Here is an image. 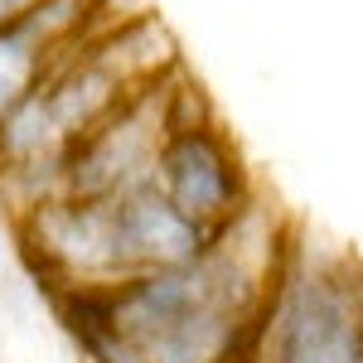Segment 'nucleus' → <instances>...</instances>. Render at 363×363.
Listing matches in <instances>:
<instances>
[{
  "label": "nucleus",
  "mask_w": 363,
  "mask_h": 363,
  "mask_svg": "<svg viewBox=\"0 0 363 363\" xmlns=\"http://www.w3.org/2000/svg\"><path fill=\"white\" fill-rule=\"evenodd\" d=\"M107 213H112V242H116V272L121 281L145 277V272H165V267H184L208 252L213 233L194 223L174 199L145 179L136 189L107 194Z\"/></svg>",
  "instance_id": "5"
},
{
  "label": "nucleus",
  "mask_w": 363,
  "mask_h": 363,
  "mask_svg": "<svg viewBox=\"0 0 363 363\" xmlns=\"http://www.w3.org/2000/svg\"><path fill=\"white\" fill-rule=\"evenodd\" d=\"M169 116H174V92H165V83L140 87L126 107H116L97 131H87L68 150L58 194L107 199L155 179V160H160V145H165Z\"/></svg>",
  "instance_id": "4"
},
{
  "label": "nucleus",
  "mask_w": 363,
  "mask_h": 363,
  "mask_svg": "<svg viewBox=\"0 0 363 363\" xmlns=\"http://www.w3.org/2000/svg\"><path fill=\"white\" fill-rule=\"evenodd\" d=\"M179 102L184 97L174 92V116H169L160 160H155V184L194 223H203L208 233H223L233 218H242L252 208L247 174H242L233 140L203 112H184Z\"/></svg>",
  "instance_id": "3"
},
{
  "label": "nucleus",
  "mask_w": 363,
  "mask_h": 363,
  "mask_svg": "<svg viewBox=\"0 0 363 363\" xmlns=\"http://www.w3.org/2000/svg\"><path fill=\"white\" fill-rule=\"evenodd\" d=\"M87 0H39L29 15L0 25V121L63 63V44L83 25Z\"/></svg>",
  "instance_id": "6"
},
{
  "label": "nucleus",
  "mask_w": 363,
  "mask_h": 363,
  "mask_svg": "<svg viewBox=\"0 0 363 363\" xmlns=\"http://www.w3.org/2000/svg\"><path fill=\"white\" fill-rule=\"evenodd\" d=\"M0 257H5V242H0Z\"/></svg>",
  "instance_id": "8"
},
{
  "label": "nucleus",
  "mask_w": 363,
  "mask_h": 363,
  "mask_svg": "<svg viewBox=\"0 0 363 363\" xmlns=\"http://www.w3.org/2000/svg\"><path fill=\"white\" fill-rule=\"evenodd\" d=\"M286 262L267 213L247 208L194 262L68 291L63 306L97 363H242Z\"/></svg>",
  "instance_id": "1"
},
{
  "label": "nucleus",
  "mask_w": 363,
  "mask_h": 363,
  "mask_svg": "<svg viewBox=\"0 0 363 363\" xmlns=\"http://www.w3.org/2000/svg\"><path fill=\"white\" fill-rule=\"evenodd\" d=\"M39 0H0V25H10V20H20V15H29Z\"/></svg>",
  "instance_id": "7"
},
{
  "label": "nucleus",
  "mask_w": 363,
  "mask_h": 363,
  "mask_svg": "<svg viewBox=\"0 0 363 363\" xmlns=\"http://www.w3.org/2000/svg\"><path fill=\"white\" fill-rule=\"evenodd\" d=\"M247 363H363V286L339 267L286 262Z\"/></svg>",
  "instance_id": "2"
}]
</instances>
